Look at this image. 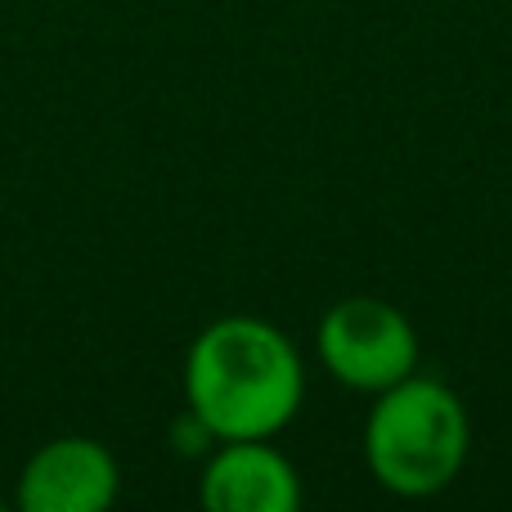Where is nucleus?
<instances>
[{"label":"nucleus","mask_w":512,"mask_h":512,"mask_svg":"<svg viewBox=\"0 0 512 512\" xmlns=\"http://www.w3.org/2000/svg\"><path fill=\"white\" fill-rule=\"evenodd\" d=\"M364 459L391 495H441L468 459V414L459 396L432 378H400L373 405Z\"/></svg>","instance_id":"f03ea898"},{"label":"nucleus","mask_w":512,"mask_h":512,"mask_svg":"<svg viewBox=\"0 0 512 512\" xmlns=\"http://www.w3.org/2000/svg\"><path fill=\"white\" fill-rule=\"evenodd\" d=\"M117 459L90 436H59L27 459L14 504L23 512H104L117 499Z\"/></svg>","instance_id":"20e7f679"},{"label":"nucleus","mask_w":512,"mask_h":512,"mask_svg":"<svg viewBox=\"0 0 512 512\" xmlns=\"http://www.w3.org/2000/svg\"><path fill=\"white\" fill-rule=\"evenodd\" d=\"M301 360L274 324L252 315L216 319L185 360L189 409L216 441H265L301 409Z\"/></svg>","instance_id":"f257e3e1"},{"label":"nucleus","mask_w":512,"mask_h":512,"mask_svg":"<svg viewBox=\"0 0 512 512\" xmlns=\"http://www.w3.org/2000/svg\"><path fill=\"white\" fill-rule=\"evenodd\" d=\"M198 499L212 512H292L301 504V481L265 441H225L207 463Z\"/></svg>","instance_id":"39448f33"},{"label":"nucleus","mask_w":512,"mask_h":512,"mask_svg":"<svg viewBox=\"0 0 512 512\" xmlns=\"http://www.w3.org/2000/svg\"><path fill=\"white\" fill-rule=\"evenodd\" d=\"M0 508H5V499H0Z\"/></svg>","instance_id":"423d86ee"},{"label":"nucleus","mask_w":512,"mask_h":512,"mask_svg":"<svg viewBox=\"0 0 512 512\" xmlns=\"http://www.w3.org/2000/svg\"><path fill=\"white\" fill-rule=\"evenodd\" d=\"M319 360L355 391H387L418 364L414 324L391 301L346 297L319 324Z\"/></svg>","instance_id":"7ed1b4c3"}]
</instances>
